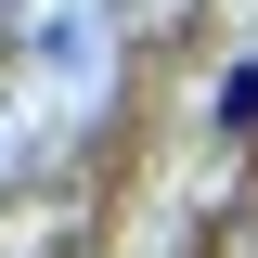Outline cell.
<instances>
[{
    "label": "cell",
    "instance_id": "1",
    "mask_svg": "<svg viewBox=\"0 0 258 258\" xmlns=\"http://www.w3.org/2000/svg\"><path fill=\"white\" fill-rule=\"evenodd\" d=\"M220 129H232V142L258 129V64H232V78H220Z\"/></svg>",
    "mask_w": 258,
    "mask_h": 258
}]
</instances>
